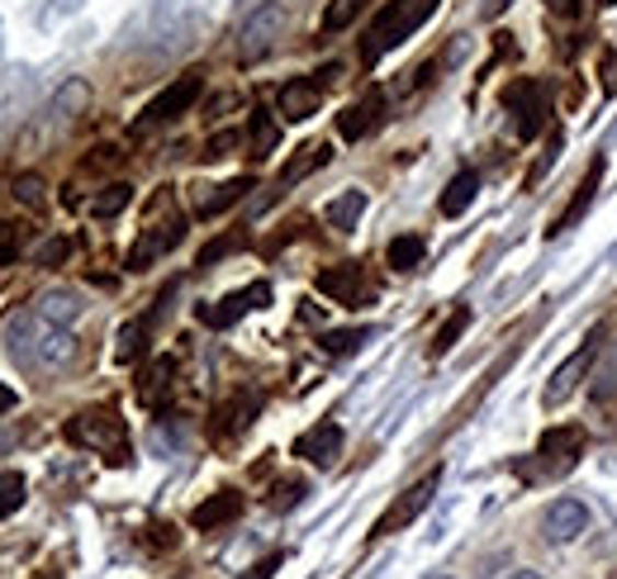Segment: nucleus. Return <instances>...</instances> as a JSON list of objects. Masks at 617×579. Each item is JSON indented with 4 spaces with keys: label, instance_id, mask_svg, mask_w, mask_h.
I'll list each match as a JSON object with an SVG mask.
<instances>
[{
    "label": "nucleus",
    "instance_id": "obj_1",
    "mask_svg": "<svg viewBox=\"0 0 617 579\" xmlns=\"http://www.w3.org/2000/svg\"><path fill=\"white\" fill-rule=\"evenodd\" d=\"M437 5L442 0H385L380 14L366 29V38H362V63L376 67L390 48H399L409 34H419V29L437 14Z\"/></svg>",
    "mask_w": 617,
    "mask_h": 579
},
{
    "label": "nucleus",
    "instance_id": "obj_39",
    "mask_svg": "<svg viewBox=\"0 0 617 579\" xmlns=\"http://www.w3.org/2000/svg\"><path fill=\"white\" fill-rule=\"evenodd\" d=\"M281 566H285V556H281V552H271L266 560H256V566H252L248 575H242V579H271V575H276Z\"/></svg>",
    "mask_w": 617,
    "mask_h": 579
},
{
    "label": "nucleus",
    "instance_id": "obj_22",
    "mask_svg": "<svg viewBox=\"0 0 617 579\" xmlns=\"http://www.w3.org/2000/svg\"><path fill=\"white\" fill-rule=\"evenodd\" d=\"M423 252H427V242L419 234H404V238H395L390 248H385V262H390L395 271H419L423 266Z\"/></svg>",
    "mask_w": 617,
    "mask_h": 579
},
{
    "label": "nucleus",
    "instance_id": "obj_32",
    "mask_svg": "<svg viewBox=\"0 0 617 579\" xmlns=\"http://www.w3.org/2000/svg\"><path fill=\"white\" fill-rule=\"evenodd\" d=\"M10 195L20 200V205H28V209H43V205H48V200H43V177H34V171L14 177V181H10Z\"/></svg>",
    "mask_w": 617,
    "mask_h": 579
},
{
    "label": "nucleus",
    "instance_id": "obj_19",
    "mask_svg": "<svg viewBox=\"0 0 617 579\" xmlns=\"http://www.w3.org/2000/svg\"><path fill=\"white\" fill-rule=\"evenodd\" d=\"M476 195H480V171H456L452 185L442 191V214H447V219H461V214L476 205Z\"/></svg>",
    "mask_w": 617,
    "mask_h": 579
},
{
    "label": "nucleus",
    "instance_id": "obj_21",
    "mask_svg": "<svg viewBox=\"0 0 617 579\" xmlns=\"http://www.w3.org/2000/svg\"><path fill=\"white\" fill-rule=\"evenodd\" d=\"M252 191V177H238V181H224V185H214L209 195H199V205H195V214L199 219H214V214H224L228 205H238L242 195Z\"/></svg>",
    "mask_w": 617,
    "mask_h": 579
},
{
    "label": "nucleus",
    "instance_id": "obj_10",
    "mask_svg": "<svg viewBox=\"0 0 617 579\" xmlns=\"http://www.w3.org/2000/svg\"><path fill=\"white\" fill-rule=\"evenodd\" d=\"M580 456H584V428H575V423L551 428L547 438L537 442V461H541L547 470H556V475H565Z\"/></svg>",
    "mask_w": 617,
    "mask_h": 579
},
{
    "label": "nucleus",
    "instance_id": "obj_18",
    "mask_svg": "<svg viewBox=\"0 0 617 579\" xmlns=\"http://www.w3.org/2000/svg\"><path fill=\"white\" fill-rule=\"evenodd\" d=\"M171 385H176V361H171V356H157L152 366L138 375V399L148 404V409H157V404H162V395H171Z\"/></svg>",
    "mask_w": 617,
    "mask_h": 579
},
{
    "label": "nucleus",
    "instance_id": "obj_24",
    "mask_svg": "<svg viewBox=\"0 0 617 579\" xmlns=\"http://www.w3.org/2000/svg\"><path fill=\"white\" fill-rule=\"evenodd\" d=\"M252 413H256V395H248V399H228L224 404V409L219 413H214V418H219V423H214V432H219V438H228V432H238V428H248L252 423Z\"/></svg>",
    "mask_w": 617,
    "mask_h": 579
},
{
    "label": "nucleus",
    "instance_id": "obj_31",
    "mask_svg": "<svg viewBox=\"0 0 617 579\" xmlns=\"http://www.w3.org/2000/svg\"><path fill=\"white\" fill-rule=\"evenodd\" d=\"M362 10H366V0H333V5L323 10V34H342Z\"/></svg>",
    "mask_w": 617,
    "mask_h": 579
},
{
    "label": "nucleus",
    "instance_id": "obj_7",
    "mask_svg": "<svg viewBox=\"0 0 617 579\" xmlns=\"http://www.w3.org/2000/svg\"><path fill=\"white\" fill-rule=\"evenodd\" d=\"M181 238H185V219H181V214H167V224H148V228H142V238L134 242V252H128V271H148L157 257L176 252Z\"/></svg>",
    "mask_w": 617,
    "mask_h": 579
},
{
    "label": "nucleus",
    "instance_id": "obj_40",
    "mask_svg": "<svg viewBox=\"0 0 617 579\" xmlns=\"http://www.w3.org/2000/svg\"><path fill=\"white\" fill-rule=\"evenodd\" d=\"M5 409H14V389L0 385V413H5Z\"/></svg>",
    "mask_w": 617,
    "mask_h": 579
},
{
    "label": "nucleus",
    "instance_id": "obj_13",
    "mask_svg": "<svg viewBox=\"0 0 617 579\" xmlns=\"http://www.w3.org/2000/svg\"><path fill=\"white\" fill-rule=\"evenodd\" d=\"M319 100H323V86L313 77H290L281 86V120L290 124H305L319 114Z\"/></svg>",
    "mask_w": 617,
    "mask_h": 579
},
{
    "label": "nucleus",
    "instance_id": "obj_28",
    "mask_svg": "<svg viewBox=\"0 0 617 579\" xmlns=\"http://www.w3.org/2000/svg\"><path fill=\"white\" fill-rule=\"evenodd\" d=\"M370 338V328H333V332H323L319 338V347L328 356H347V352H356V347H362Z\"/></svg>",
    "mask_w": 617,
    "mask_h": 579
},
{
    "label": "nucleus",
    "instance_id": "obj_6",
    "mask_svg": "<svg viewBox=\"0 0 617 579\" xmlns=\"http://www.w3.org/2000/svg\"><path fill=\"white\" fill-rule=\"evenodd\" d=\"M313 285H319L328 299L347 304V309H366V304L376 299V281L366 276V266H362V262L328 266V271H319V281H313Z\"/></svg>",
    "mask_w": 617,
    "mask_h": 579
},
{
    "label": "nucleus",
    "instance_id": "obj_20",
    "mask_svg": "<svg viewBox=\"0 0 617 579\" xmlns=\"http://www.w3.org/2000/svg\"><path fill=\"white\" fill-rule=\"evenodd\" d=\"M362 214H366V191H342L338 200H328L323 219H328V228H338V234H352Z\"/></svg>",
    "mask_w": 617,
    "mask_h": 579
},
{
    "label": "nucleus",
    "instance_id": "obj_29",
    "mask_svg": "<svg viewBox=\"0 0 617 579\" xmlns=\"http://www.w3.org/2000/svg\"><path fill=\"white\" fill-rule=\"evenodd\" d=\"M24 489H28V485H24L20 470H0V523H5V518L24 503Z\"/></svg>",
    "mask_w": 617,
    "mask_h": 579
},
{
    "label": "nucleus",
    "instance_id": "obj_12",
    "mask_svg": "<svg viewBox=\"0 0 617 579\" xmlns=\"http://www.w3.org/2000/svg\"><path fill=\"white\" fill-rule=\"evenodd\" d=\"M295 456L309 461V466H333L342 456V428L338 423H313L309 432L295 438Z\"/></svg>",
    "mask_w": 617,
    "mask_h": 579
},
{
    "label": "nucleus",
    "instance_id": "obj_27",
    "mask_svg": "<svg viewBox=\"0 0 617 579\" xmlns=\"http://www.w3.org/2000/svg\"><path fill=\"white\" fill-rule=\"evenodd\" d=\"M128 200H134V185L114 181V185H105V191L91 200V214H95V219H114L119 209H128Z\"/></svg>",
    "mask_w": 617,
    "mask_h": 579
},
{
    "label": "nucleus",
    "instance_id": "obj_42",
    "mask_svg": "<svg viewBox=\"0 0 617 579\" xmlns=\"http://www.w3.org/2000/svg\"><path fill=\"white\" fill-rule=\"evenodd\" d=\"M433 579H452V575H433Z\"/></svg>",
    "mask_w": 617,
    "mask_h": 579
},
{
    "label": "nucleus",
    "instance_id": "obj_25",
    "mask_svg": "<svg viewBox=\"0 0 617 579\" xmlns=\"http://www.w3.org/2000/svg\"><path fill=\"white\" fill-rule=\"evenodd\" d=\"M276 138H281V128L276 120H271L266 110H252V128H248V143H252V157H271L276 152Z\"/></svg>",
    "mask_w": 617,
    "mask_h": 579
},
{
    "label": "nucleus",
    "instance_id": "obj_26",
    "mask_svg": "<svg viewBox=\"0 0 617 579\" xmlns=\"http://www.w3.org/2000/svg\"><path fill=\"white\" fill-rule=\"evenodd\" d=\"M466 328H470V309L461 304V309H452V318L437 328V338H433V347H427V352H433V356H447L452 347L461 342V332H466Z\"/></svg>",
    "mask_w": 617,
    "mask_h": 579
},
{
    "label": "nucleus",
    "instance_id": "obj_11",
    "mask_svg": "<svg viewBox=\"0 0 617 579\" xmlns=\"http://www.w3.org/2000/svg\"><path fill=\"white\" fill-rule=\"evenodd\" d=\"M380 120H385V91H380V86H370L362 100H352V105L338 114V134L347 143H362Z\"/></svg>",
    "mask_w": 617,
    "mask_h": 579
},
{
    "label": "nucleus",
    "instance_id": "obj_37",
    "mask_svg": "<svg viewBox=\"0 0 617 579\" xmlns=\"http://www.w3.org/2000/svg\"><path fill=\"white\" fill-rule=\"evenodd\" d=\"M561 148H565V138H561V134H551V143H547V157H541V162H537V171H533V181H527V185H537L541 177H547V167L556 162V157H561Z\"/></svg>",
    "mask_w": 617,
    "mask_h": 579
},
{
    "label": "nucleus",
    "instance_id": "obj_23",
    "mask_svg": "<svg viewBox=\"0 0 617 579\" xmlns=\"http://www.w3.org/2000/svg\"><path fill=\"white\" fill-rule=\"evenodd\" d=\"M328 157H333V148H328V143H305L295 162H285V171H281V185H290V181H299V177H309V171H313V167H323Z\"/></svg>",
    "mask_w": 617,
    "mask_h": 579
},
{
    "label": "nucleus",
    "instance_id": "obj_4",
    "mask_svg": "<svg viewBox=\"0 0 617 579\" xmlns=\"http://www.w3.org/2000/svg\"><path fill=\"white\" fill-rule=\"evenodd\" d=\"M199 91H205V81H199V71H191V77H181V81H171L162 95H152L148 100V110L138 114V124H134V134H152L157 124H171V120H181L185 110L199 100Z\"/></svg>",
    "mask_w": 617,
    "mask_h": 579
},
{
    "label": "nucleus",
    "instance_id": "obj_38",
    "mask_svg": "<svg viewBox=\"0 0 617 579\" xmlns=\"http://www.w3.org/2000/svg\"><path fill=\"white\" fill-rule=\"evenodd\" d=\"M67 252H71V242H67V238H57V242H43V248H38V262H43V266H57V262H62Z\"/></svg>",
    "mask_w": 617,
    "mask_h": 579
},
{
    "label": "nucleus",
    "instance_id": "obj_35",
    "mask_svg": "<svg viewBox=\"0 0 617 579\" xmlns=\"http://www.w3.org/2000/svg\"><path fill=\"white\" fill-rule=\"evenodd\" d=\"M299 499H305V480H285V485H276V495H271V509H295Z\"/></svg>",
    "mask_w": 617,
    "mask_h": 579
},
{
    "label": "nucleus",
    "instance_id": "obj_9",
    "mask_svg": "<svg viewBox=\"0 0 617 579\" xmlns=\"http://www.w3.org/2000/svg\"><path fill=\"white\" fill-rule=\"evenodd\" d=\"M271 304V285L266 281H256L248 290H233V295H224L219 304H199V323H209V328H233L248 309H266Z\"/></svg>",
    "mask_w": 617,
    "mask_h": 579
},
{
    "label": "nucleus",
    "instance_id": "obj_33",
    "mask_svg": "<svg viewBox=\"0 0 617 579\" xmlns=\"http://www.w3.org/2000/svg\"><path fill=\"white\" fill-rule=\"evenodd\" d=\"M24 252V228L20 224H0V266H10Z\"/></svg>",
    "mask_w": 617,
    "mask_h": 579
},
{
    "label": "nucleus",
    "instance_id": "obj_3",
    "mask_svg": "<svg viewBox=\"0 0 617 579\" xmlns=\"http://www.w3.org/2000/svg\"><path fill=\"white\" fill-rule=\"evenodd\" d=\"M281 29H285V5H281V0H266V5H256L248 20H242V29H238V57H242V63H256V57H266L271 48H276Z\"/></svg>",
    "mask_w": 617,
    "mask_h": 579
},
{
    "label": "nucleus",
    "instance_id": "obj_5",
    "mask_svg": "<svg viewBox=\"0 0 617 579\" xmlns=\"http://www.w3.org/2000/svg\"><path fill=\"white\" fill-rule=\"evenodd\" d=\"M437 485H442V470H427L419 485L413 489H404V495H399L390 509H385L380 518H376V527H370V537H390V532H404L413 518H419L427 503H433V495H437Z\"/></svg>",
    "mask_w": 617,
    "mask_h": 579
},
{
    "label": "nucleus",
    "instance_id": "obj_41",
    "mask_svg": "<svg viewBox=\"0 0 617 579\" xmlns=\"http://www.w3.org/2000/svg\"><path fill=\"white\" fill-rule=\"evenodd\" d=\"M509 579H537L533 570H518V575H509Z\"/></svg>",
    "mask_w": 617,
    "mask_h": 579
},
{
    "label": "nucleus",
    "instance_id": "obj_2",
    "mask_svg": "<svg viewBox=\"0 0 617 579\" xmlns=\"http://www.w3.org/2000/svg\"><path fill=\"white\" fill-rule=\"evenodd\" d=\"M67 442L81 446V452H100L110 456L114 466L128 461V428L124 418L110 409V404H95V409H81L77 418H67Z\"/></svg>",
    "mask_w": 617,
    "mask_h": 579
},
{
    "label": "nucleus",
    "instance_id": "obj_17",
    "mask_svg": "<svg viewBox=\"0 0 617 579\" xmlns=\"http://www.w3.org/2000/svg\"><path fill=\"white\" fill-rule=\"evenodd\" d=\"M238 513H242V495H238V489H219V495L205 499V503H199V509L191 513V523H195L199 532H214V527L233 523Z\"/></svg>",
    "mask_w": 617,
    "mask_h": 579
},
{
    "label": "nucleus",
    "instance_id": "obj_30",
    "mask_svg": "<svg viewBox=\"0 0 617 579\" xmlns=\"http://www.w3.org/2000/svg\"><path fill=\"white\" fill-rule=\"evenodd\" d=\"M148 352V323H124L119 328V347H114V356L119 361H138Z\"/></svg>",
    "mask_w": 617,
    "mask_h": 579
},
{
    "label": "nucleus",
    "instance_id": "obj_8",
    "mask_svg": "<svg viewBox=\"0 0 617 579\" xmlns=\"http://www.w3.org/2000/svg\"><path fill=\"white\" fill-rule=\"evenodd\" d=\"M504 100L513 110V124H518V138H537L541 124H547V86L541 81H513Z\"/></svg>",
    "mask_w": 617,
    "mask_h": 579
},
{
    "label": "nucleus",
    "instance_id": "obj_15",
    "mask_svg": "<svg viewBox=\"0 0 617 579\" xmlns=\"http://www.w3.org/2000/svg\"><path fill=\"white\" fill-rule=\"evenodd\" d=\"M541 527H547L551 542H575L584 527H590V509H584L580 499H556L547 518H541Z\"/></svg>",
    "mask_w": 617,
    "mask_h": 579
},
{
    "label": "nucleus",
    "instance_id": "obj_16",
    "mask_svg": "<svg viewBox=\"0 0 617 579\" xmlns=\"http://www.w3.org/2000/svg\"><path fill=\"white\" fill-rule=\"evenodd\" d=\"M598 185H604V157H594V167L584 171V181L575 185V200H570V205H565V214L551 224V238H556V234H570V228H575V224L584 219V214H590L594 195H598Z\"/></svg>",
    "mask_w": 617,
    "mask_h": 579
},
{
    "label": "nucleus",
    "instance_id": "obj_14",
    "mask_svg": "<svg viewBox=\"0 0 617 579\" xmlns=\"http://www.w3.org/2000/svg\"><path fill=\"white\" fill-rule=\"evenodd\" d=\"M590 366H594V338L556 366V375H551V385H547V395H541V399H547V404H565L580 389V381H584V371H590Z\"/></svg>",
    "mask_w": 617,
    "mask_h": 579
},
{
    "label": "nucleus",
    "instance_id": "obj_34",
    "mask_svg": "<svg viewBox=\"0 0 617 579\" xmlns=\"http://www.w3.org/2000/svg\"><path fill=\"white\" fill-rule=\"evenodd\" d=\"M242 248V234H233V238H219V242H209L205 252H199V266H214V262H224L228 252H238Z\"/></svg>",
    "mask_w": 617,
    "mask_h": 579
},
{
    "label": "nucleus",
    "instance_id": "obj_36",
    "mask_svg": "<svg viewBox=\"0 0 617 579\" xmlns=\"http://www.w3.org/2000/svg\"><path fill=\"white\" fill-rule=\"evenodd\" d=\"M238 143H242V134H233V128H224V134H214V138L205 143V157H209V162H214V157H228V152L238 148Z\"/></svg>",
    "mask_w": 617,
    "mask_h": 579
}]
</instances>
